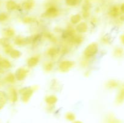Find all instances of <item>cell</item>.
I'll use <instances>...</instances> for the list:
<instances>
[{
  "label": "cell",
  "instance_id": "obj_1",
  "mask_svg": "<svg viewBox=\"0 0 124 123\" xmlns=\"http://www.w3.org/2000/svg\"><path fill=\"white\" fill-rule=\"evenodd\" d=\"M98 51V45L96 43H92L87 47L85 50V55L87 57L93 56Z\"/></svg>",
  "mask_w": 124,
  "mask_h": 123
},
{
  "label": "cell",
  "instance_id": "obj_2",
  "mask_svg": "<svg viewBox=\"0 0 124 123\" xmlns=\"http://www.w3.org/2000/svg\"><path fill=\"white\" fill-rule=\"evenodd\" d=\"M20 93L23 95V101H26L29 100L30 97L31 96V94L33 93V90L30 88H25L21 90Z\"/></svg>",
  "mask_w": 124,
  "mask_h": 123
},
{
  "label": "cell",
  "instance_id": "obj_3",
  "mask_svg": "<svg viewBox=\"0 0 124 123\" xmlns=\"http://www.w3.org/2000/svg\"><path fill=\"white\" fill-rule=\"evenodd\" d=\"M26 74L27 71L25 69H24L20 68L16 71L15 74V76L16 77L17 80H18L19 81H22L26 77Z\"/></svg>",
  "mask_w": 124,
  "mask_h": 123
},
{
  "label": "cell",
  "instance_id": "obj_4",
  "mask_svg": "<svg viewBox=\"0 0 124 123\" xmlns=\"http://www.w3.org/2000/svg\"><path fill=\"white\" fill-rule=\"evenodd\" d=\"M73 65V62L70 61H64L60 64V68L62 71H66Z\"/></svg>",
  "mask_w": 124,
  "mask_h": 123
},
{
  "label": "cell",
  "instance_id": "obj_5",
  "mask_svg": "<svg viewBox=\"0 0 124 123\" xmlns=\"http://www.w3.org/2000/svg\"><path fill=\"white\" fill-rule=\"evenodd\" d=\"M76 30L79 33H85L87 30V25L85 22L80 23L76 27Z\"/></svg>",
  "mask_w": 124,
  "mask_h": 123
},
{
  "label": "cell",
  "instance_id": "obj_6",
  "mask_svg": "<svg viewBox=\"0 0 124 123\" xmlns=\"http://www.w3.org/2000/svg\"><path fill=\"white\" fill-rule=\"evenodd\" d=\"M57 12H58V10L56 8L54 7H50L46 11V14L48 16H54L56 14Z\"/></svg>",
  "mask_w": 124,
  "mask_h": 123
},
{
  "label": "cell",
  "instance_id": "obj_7",
  "mask_svg": "<svg viewBox=\"0 0 124 123\" xmlns=\"http://www.w3.org/2000/svg\"><path fill=\"white\" fill-rule=\"evenodd\" d=\"M39 59L37 57H31L28 61V65L30 67L35 66L38 63Z\"/></svg>",
  "mask_w": 124,
  "mask_h": 123
},
{
  "label": "cell",
  "instance_id": "obj_8",
  "mask_svg": "<svg viewBox=\"0 0 124 123\" xmlns=\"http://www.w3.org/2000/svg\"><path fill=\"white\" fill-rule=\"evenodd\" d=\"M0 66L3 68H8L11 66V64L8 60H0Z\"/></svg>",
  "mask_w": 124,
  "mask_h": 123
},
{
  "label": "cell",
  "instance_id": "obj_9",
  "mask_svg": "<svg viewBox=\"0 0 124 123\" xmlns=\"http://www.w3.org/2000/svg\"><path fill=\"white\" fill-rule=\"evenodd\" d=\"M16 7V4L13 1H9L7 3V8L8 10H13Z\"/></svg>",
  "mask_w": 124,
  "mask_h": 123
},
{
  "label": "cell",
  "instance_id": "obj_10",
  "mask_svg": "<svg viewBox=\"0 0 124 123\" xmlns=\"http://www.w3.org/2000/svg\"><path fill=\"white\" fill-rule=\"evenodd\" d=\"M81 20V16L79 14H75L71 18V22L73 24H77Z\"/></svg>",
  "mask_w": 124,
  "mask_h": 123
},
{
  "label": "cell",
  "instance_id": "obj_11",
  "mask_svg": "<svg viewBox=\"0 0 124 123\" xmlns=\"http://www.w3.org/2000/svg\"><path fill=\"white\" fill-rule=\"evenodd\" d=\"M26 42H27V39L18 37V38L15 40V43L17 45L25 44Z\"/></svg>",
  "mask_w": 124,
  "mask_h": 123
},
{
  "label": "cell",
  "instance_id": "obj_12",
  "mask_svg": "<svg viewBox=\"0 0 124 123\" xmlns=\"http://www.w3.org/2000/svg\"><path fill=\"white\" fill-rule=\"evenodd\" d=\"M56 101H57V98L54 96H50L46 99V101H47V102H48V103L50 104H52L55 103V102H56Z\"/></svg>",
  "mask_w": 124,
  "mask_h": 123
},
{
  "label": "cell",
  "instance_id": "obj_13",
  "mask_svg": "<svg viewBox=\"0 0 124 123\" xmlns=\"http://www.w3.org/2000/svg\"><path fill=\"white\" fill-rule=\"evenodd\" d=\"M10 54V55L12 56V57L13 58H18L21 55V53L18 50H12Z\"/></svg>",
  "mask_w": 124,
  "mask_h": 123
},
{
  "label": "cell",
  "instance_id": "obj_14",
  "mask_svg": "<svg viewBox=\"0 0 124 123\" xmlns=\"http://www.w3.org/2000/svg\"><path fill=\"white\" fill-rule=\"evenodd\" d=\"M0 43L5 47H7L9 45V41L7 38H2L0 39Z\"/></svg>",
  "mask_w": 124,
  "mask_h": 123
},
{
  "label": "cell",
  "instance_id": "obj_15",
  "mask_svg": "<svg viewBox=\"0 0 124 123\" xmlns=\"http://www.w3.org/2000/svg\"><path fill=\"white\" fill-rule=\"evenodd\" d=\"M32 7V3L30 2H26L23 4V8L24 9L29 10Z\"/></svg>",
  "mask_w": 124,
  "mask_h": 123
},
{
  "label": "cell",
  "instance_id": "obj_16",
  "mask_svg": "<svg viewBox=\"0 0 124 123\" xmlns=\"http://www.w3.org/2000/svg\"><path fill=\"white\" fill-rule=\"evenodd\" d=\"M117 9L116 7H113V8H111V12H110V14H111L112 16H116L117 14Z\"/></svg>",
  "mask_w": 124,
  "mask_h": 123
},
{
  "label": "cell",
  "instance_id": "obj_17",
  "mask_svg": "<svg viewBox=\"0 0 124 123\" xmlns=\"http://www.w3.org/2000/svg\"><path fill=\"white\" fill-rule=\"evenodd\" d=\"M78 0H66V3L69 6H75L77 4Z\"/></svg>",
  "mask_w": 124,
  "mask_h": 123
},
{
  "label": "cell",
  "instance_id": "obj_18",
  "mask_svg": "<svg viewBox=\"0 0 124 123\" xmlns=\"http://www.w3.org/2000/svg\"><path fill=\"white\" fill-rule=\"evenodd\" d=\"M7 15L5 13H0V21H3L7 19Z\"/></svg>",
  "mask_w": 124,
  "mask_h": 123
},
{
  "label": "cell",
  "instance_id": "obj_19",
  "mask_svg": "<svg viewBox=\"0 0 124 123\" xmlns=\"http://www.w3.org/2000/svg\"><path fill=\"white\" fill-rule=\"evenodd\" d=\"M12 101H16L17 100V94L15 90H13L12 93Z\"/></svg>",
  "mask_w": 124,
  "mask_h": 123
},
{
  "label": "cell",
  "instance_id": "obj_20",
  "mask_svg": "<svg viewBox=\"0 0 124 123\" xmlns=\"http://www.w3.org/2000/svg\"><path fill=\"white\" fill-rule=\"evenodd\" d=\"M7 80L9 82H13L15 80V77L13 75L10 74L7 77Z\"/></svg>",
  "mask_w": 124,
  "mask_h": 123
},
{
  "label": "cell",
  "instance_id": "obj_21",
  "mask_svg": "<svg viewBox=\"0 0 124 123\" xmlns=\"http://www.w3.org/2000/svg\"><path fill=\"white\" fill-rule=\"evenodd\" d=\"M6 33L8 36H12L14 34V31L12 30H11V29H8V30L6 31Z\"/></svg>",
  "mask_w": 124,
  "mask_h": 123
},
{
  "label": "cell",
  "instance_id": "obj_22",
  "mask_svg": "<svg viewBox=\"0 0 124 123\" xmlns=\"http://www.w3.org/2000/svg\"><path fill=\"white\" fill-rule=\"evenodd\" d=\"M49 54L52 55H54V54H56V51L55 50V49H51L49 51Z\"/></svg>",
  "mask_w": 124,
  "mask_h": 123
},
{
  "label": "cell",
  "instance_id": "obj_23",
  "mask_svg": "<svg viewBox=\"0 0 124 123\" xmlns=\"http://www.w3.org/2000/svg\"><path fill=\"white\" fill-rule=\"evenodd\" d=\"M5 102H6V101H5L4 99H1V100H0V109L3 106V105L4 104Z\"/></svg>",
  "mask_w": 124,
  "mask_h": 123
},
{
  "label": "cell",
  "instance_id": "obj_24",
  "mask_svg": "<svg viewBox=\"0 0 124 123\" xmlns=\"http://www.w3.org/2000/svg\"><path fill=\"white\" fill-rule=\"evenodd\" d=\"M121 10H122V12L124 13V4L122 6V7H121Z\"/></svg>",
  "mask_w": 124,
  "mask_h": 123
},
{
  "label": "cell",
  "instance_id": "obj_25",
  "mask_svg": "<svg viewBox=\"0 0 124 123\" xmlns=\"http://www.w3.org/2000/svg\"><path fill=\"white\" fill-rule=\"evenodd\" d=\"M122 40H123V42H124V36L123 37V38H122Z\"/></svg>",
  "mask_w": 124,
  "mask_h": 123
},
{
  "label": "cell",
  "instance_id": "obj_26",
  "mask_svg": "<svg viewBox=\"0 0 124 123\" xmlns=\"http://www.w3.org/2000/svg\"><path fill=\"white\" fill-rule=\"evenodd\" d=\"M0 94H1V93H0ZM0 96H1V95H0Z\"/></svg>",
  "mask_w": 124,
  "mask_h": 123
}]
</instances>
